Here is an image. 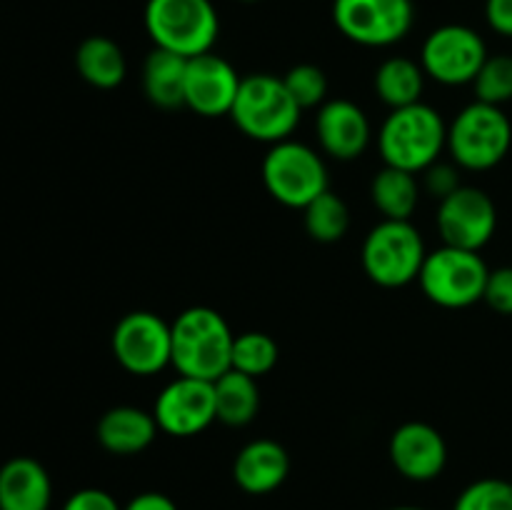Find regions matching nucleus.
<instances>
[{
	"instance_id": "1",
	"label": "nucleus",
	"mask_w": 512,
	"mask_h": 510,
	"mask_svg": "<svg viewBox=\"0 0 512 510\" xmlns=\"http://www.w3.org/2000/svg\"><path fill=\"white\" fill-rule=\"evenodd\" d=\"M173 330V368L178 375L198 380H215L230 370L233 358V330L218 310L195 305L183 310L170 323Z\"/></svg>"
},
{
	"instance_id": "2",
	"label": "nucleus",
	"mask_w": 512,
	"mask_h": 510,
	"mask_svg": "<svg viewBox=\"0 0 512 510\" xmlns=\"http://www.w3.org/2000/svg\"><path fill=\"white\" fill-rule=\"evenodd\" d=\"M378 148L385 165L418 175L438 163L443 148H448V125L423 100L395 108L380 128Z\"/></svg>"
},
{
	"instance_id": "3",
	"label": "nucleus",
	"mask_w": 512,
	"mask_h": 510,
	"mask_svg": "<svg viewBox=\"0 0 512 510\" xmlns=\"http://www.w3.org/2000/svg\"><path fill=\"white\" fill-rule=\"evenodd\" d=\"M300 113L303 110L288 93L283 78L253 73L240 80L230 118L243 135L273 145L293 135L300 123Z\"/></svg>"
},
{
	"instance_id": "4",
	"label": "nucleus",
	"mask_w": 512,
	"mask_h": 510,
	"mask_svg": "<svg viewBox=\"0 0 512 510\" xmlns=\"http://www.w3.org/2000/svg\"><path fill=\"white\" fill-rule=\"evenodd\" d=\"M145 30L155 48L183 58L210 53L218 40V10L210 0H148Z\"/></svg>"
},
{
	"instance_id": "5",
	"label": "nucleus",
	"mask_w": 512,
	"mask_h": 510,
	"mask_svg": "<svg viewBox=\"0 0 512 510\" xmlns=\"http://www.w3.org/2000/svg\"><path fill=\"white\" fill-rule=\"evenodd\" d=\"M512 145V125L503 108L488 103L465 105L448 125V150L463 170H490L503 163Z\"/></svg>"
},
{
	"instance_id": "6",
	"label": "nucleus",
	"mask_w": 512,
	"mask_h": 510,
	"mask_svg": "<svg viewBox=\"0 0 512 510\" xmlns=\"http://www.w3.org/2000/svg\"><path fill=\"white\" fill-rule=\"evenodd\" d=\"M490 268L475 250L443 245L425 255L418 283L425 298L440 308L460 310L483 300Z\"/></svg>"
},
{
	"instance_id": "7",
	"label": "nucleus",
	"mask_w": 512,
	"mask_h": 510,
	"mask_svg": "<svg viewBox=\"0 0 512 510\" xmlns=\"http://www.w3.org/2000/svg\"><path fill=\"white\" fill-rule=\"evenodd\" d=\"M423 235L410 220H383L363 243V270L380 288H403L418 280L425 263Z\"/></svg>"
},
{
	"instance_id": "8",
	"label": "nucleus",
	"mask_w": 512,
	"mask_h": 510,
	"mask_svg": "<svg viewBox=\"0 0 512 510\" xmlns=\"http://www.w3.org/2000/svg\"><path fill=\"white\" fill-rule=\"evenodd\" d=\"M265 190L285 208H300L313 203L328 188V168L310 145L295 140H280L270 145L263 158Z\"/></svg>"
},
{
	"instance_id": "9",
	"label": "nucleus",
	"mask_w": 512,
	"mask_h": 510,
	"mask_svg": "<svg viewBox=\"0 0 512 510\" xmlns=\"http://www.w3.org/2000/svg\"><path fill=\"white\" fill-rule=\"evenodd\" d=\"M333 20L340 33L365 48H388L410 33L413 0H335Z\"/></svg>"
},
{
	"instance_id": "10",
	"label": "nucleus",
	"mask_w": 512,
	"mask_h": 510,
	"mask_svg": "<svg viewBox=\"0 0 512 510\" xmlns=\"http://www.w3.org/2000/svg\"><path fill=\"white\" fill-rule=\"evenodd\" d=\"M110 348L123 370L155 375L173 363V330L160 315L133 310L115 323Z\"/></svg>"
},
{
	"instance_id": "11",
	"label": "nucleus",
	"mask_w": 512,
	"mask_h": 510,
	"mask_svg": "<svg viewBox=\"0 0 512 510\" xmlns=\"http://www.w3.org/2000/svg\"><path fill=\"white\" fill-rule=\"evenodd\" d=\"M485 60V40L468 25H440L425 38L420 50L425 75L443 85L473 83Z\"/></svg>"
},
{
	"instance_id": "12",
	"label": "nucleus",
	"mask_w": 512,
	"mask_h": 510,
	"mask_svg": "<svg viewBox=\"0 0 512 510\" xmlns=\"http://www.w3.org/2000/svg\"><path fill=\"white\" fill-rule=\"evenodd\" d=\"M435 223L443 245L480 253L498 228V208L485 190L460 185L453 195L438 203Z\"/></svg>"
},
{
	"instance_id": "13",
	"label": "nucleus",
	"mask_w": 512,
	"mask_h": 510,
	"mask_svg": "<svg viewBox=\"0 0 512 510\" xmlns=\"http://www.w3.org/2000/svg\"><path fill=\"white\" fill-rule=\"evenodd\" d=\"M153 415L160 433H168L173 438H193L203 433L213 420H218L215 385L210 380L178 375L173 383L160 390Z\"/></svg>"
},
{
	"instance_id": "14",
	"label": "nucleus",
	"mask_w": 512,
	"mask_h": 510,
	"mask_svg": "<svg viewBox=\"0 0 512 510\" xmlns=\"http://www.w3.org/2000/svg\"><path fill=\"white\" fill-rule=\"evenodd\" d=\"M240 75L225 58L215 55L213 50L203 55L188 58V73H185V108L203 118H220L230 115L235 95L240 90Z\"/></svg>"
},
{
	"instance_id": "15",
	"label": "nucleus",
	"mask_w": 512,
	"mask_h": 510,
	"mask_svg": "<svg viewBox=\"0 0 512 510\" xmlns=\"http://www.w3.org/2000/svg\"><path fill=\"white\" fill-rule=\"evenodd\" d=\"M388 453L393 468L415 483L438 478L448 463V445L440 430L420 420L403 423L390 435Z\"/></svg>"
},
{
	"instance_id": "16",
	"label": "nucleus",
	"mask_w": 512,
	"mask_h": 510,
	"mask_svg": "<svg viewBox=\"0 0 512 510\" xmlns=\"http://www.w3.org/2000/svg\"><path fill=\"white\" fill-rule=\"evenodd\" d=\"M318 143L330 158L355 160L370 143V120L358 103L345 98L325 100L315 118Z\"/></svg>"
},
{
	"instance_id": "17",
	"label": "nucleus",
	"mask_w": 512,
	"mask_h": 510,
	"mask_svg": "<svg viewBox=\"0 0 512 510\" xmlns=\"http://www.w3.org/2000/svg\"><path fill=\"white\" fill-rule=\"evenodd\" d=\"M290 473V455L278 440L258 438L243 445L235 455L233 478L250 495H268L285 483Z\"/></svg>"
},
{
	"instance_id": "18",
	"label": "nucleus",
	"mask_w": 512,
	"mask_h": 510,
	"mask_svg": "<svg viewBox=\"0 0 512 510\" xmlns=\"http://www.w3.org/2000/svg\"><path fill=\"white\" fill-rule=\"evenodd\" d=\"M53 483L38 460L20 455L0 468V510H50Z\"/></svg>"
},
{
	"instance_id": "19",
	"label": "nucleus",
	"mask_w": 512,
	"mask_h": 510,
	"mask_svg": "<svg viewBox=\"0 0 512 510\" xmlns=\"http://www.w3.org/2000/svg\"><path fill=\"white\" fill-rule=\"evenodd\" d=\"M158 430L153 413H145L133 405H118L100 415L95 438L103 450L113 455H138L153 445Z\"/></svg>"
},
{
	"instance_id": "20",
	"label": "nucleus",
	"mask_w": 512,
	"mask_h": 510,
	"mask_svg": "<svg viewBox=\"0 0 512 510\" xmlns=\"http://www.w3.org/2000/svg\"><path fill=\"white\" fill-rule=\"evenodd\" d=\"M185 73L188 58L153 48L143 63V90L155 108H185Z\"/></svg>"
},
{
	"instance_id": "21",
	"label": "nucleus",
	"mask_w": 512,
	"mask_h": 510,
	"mask_svg": "<svg viewBox=\"0 0 512 510\" xmlns=\"http://www.w3.org/2000/svg\"><path fill=\"white\" fill-rule=\"evenodd\" d=\"M75 68L88 85L100 90L118 88L128 73L123 48L105 35H90L75 50Z\"/></svg>"
},
{
	"instance_id": "22",
	"label": "nucleus",
	"mask_w": 512,
	"mask_h": 510,
	"mask_svg": "<svg viewBox=\"0 0 512 510\" xmlns=\"http://www.w3.org/2000/svg\"><path fill=\"white\" fill-rule=\"evenodd\" d=\"M215 413L220 423L230 428H243L253 423L260 410L258 378L230 368L215 380Z\"/></svg>"
},
{
	"instance_id": "23",
	"label": "nucleus",
	"mask_w": 512,
	"mask_h": 510,
	"mask_svg": "<svg viewBox=\"0 0 512 510\" xmlns=\"http://www.w3.org/2000/svg\"><path fill=\"white\" fill-rule=\"evenodd\" d=\"M370 195L375 208L383 213V220H410L420 203V183L415 173L385 165L380 173H375Z\"/></svg>"
},
{
	"instance_id": "24",
	"label": "nucleus",
	"mask_w": 512,
	"mask_h": 510,
	"mask_svg": "<svg viewBox=\"0 0 512 510\" xmlns=\"http://www.w3.org/2000/svg\"><path fill=\"white\" fill-rule=\"evenodd\" d=\"M425 88V70L415 60L395 55L383 60L375 70V93L390 108H405V105L420 103Z\"/></svg>"
},
{
	"instance_id": "25",
	"label": "nucleus",
	"mask_w": 512,
	"mask_h": 510,
	"mask_svg": "<svg viewBox=\"0 0 512 510\" xmlns=\"http://www.w3.org/2000/svg\"><path fill=\"white\" fill-rule=\"evenodd\" d=\"M305 230L318 243H338L350 228V210L345 200L333 190H325L323 195L303 208Z\"/></svg>"
},
{
	"instance_id": "26",
	"label": "nucleus",
	"mask_w": 512,
	"mask_h": 510,
	"mask_svg": "<svg viewBox=\"0 0 512 510\" xmlns=\"http://www.w3.org/2000/svg\"><path fill=\"white\" fill-rule=\"evenodd\" d=\"M278 358V343L268 333L250 330V333L235 335L230 368L240 370V373L250 375V378H260V375H268L278 365Z\"/></svg>"
},
{
	"instance_id": "27",
	"label": "nucleus",
	"mask_w": 512,
	"mask_h": 510,
	"mask_svg": "<svg viewBox=\"0 0 512 510\" xmlns=\"http://www.w3.org/2000/svg\"><path fill=\"white\" fill-rule=\"evenodd\" d=\"M475 100L503 108L512 100V55H488L473 80Z\"/></svg>"
},
{
	"instance_id": "28",
	"label": "nucleus",
	"mask_w": 512,
	"mask_h": 510,
	"mask_svg": "<svg viewBox=\"0 0 512 510\" xmlns=\"http://www.w3.org/2000/svg\"><path fill=\"white\" fill-rule=\"evenodd\" d=\"M285 88L293 95L295 103L300 105V110L318 108L328 100V78H325L323 70L318 65L300 63L285 73L283 78Z\"/></svg>"
},
{
	"instance_id": "29",
	"label": "nucleus",
	"mask_w": 512,
	"mask_h": 510,
	"mask_svg": "<svg viewBox=\"0 0 512 510\" xmlns=\"http://www.w3.org/2000/svg\"><path fill=\"white\" fill-rule=\"evenodd\" d=\"M453 510H512L510 480H475L458 495Z\"/></svg>"
},
{
	"instance_id": "30",
	"label": "nucleus",
	"mask_w": 512,
	"mask_h": 510,
	"mask_svg": "<svg viewBox=\"0 0 512 510\" xmlns=\"http://www.w3.org/2000/svg\"><path fill=\"white\" fill-rule=\"evenodd\" d=\"M483 300L495 313L512 315V265L490 270Z\"/></svg>"
},
{
	"instance_id": "31",
	"label": "nucleus",
	"mask_w": 512,
	"mask_h": 510,
	"mask_svg": "<svg viewBox=\"0 0 512 510\" xmlns=\"http://www.w3.org/2000/svg\"><path fill=\"white\" fill-rule=\"evenodd\" d=\"M425 180H423V188L425 193L433 195L435 200H445L448 195H453L455 190L460 188V173H458V165L453 163H433L428 170H423Z\"/></svg>"
},
{
	"instance_id": "32",
	"label": "nucleus",
	"mask_w": 512,
	"mask_h": 510,
	"mask_svg": "<svg viewBox=\"0 0 512 510\" xmlns=\"http://www.w3.org/2000/svg\"><path fill=\"white\" fill-rule=\"evenodd\" d=\"M63 510H123L118 500L100 488H83L75 490L68 500H65Z\"/></svg>"
},
{
	"instance_id": "33",
	"label": "nucleus",
	"mask_w": 512,
	"mask_h": 510,
	"mask_svg": "<svg viewBox=\"0 0 512 510\" xmlns=\"http://www.w3.org/2000/svg\"><path fill=\"white\" fill-rule=\"evenodd\" d=\"M485 18L495 33L512 38V0H485Z\"/></svg>"
},
{
	"instance_id": "34",
	"label": "nucleus",
	"mask_w": 512,
	"mask_h": 510,
	"mask_svg": "<svg viewBox=\"0 0 512 510\" xmlns=\"http://www.w3.org/2000/svg\"><path fill=\"white\" fill-rule=\"evenodd\" d=\"M123 510H178V505L163 493H155V490H148V493H140L125 505Z\"/></svg>"
},
{
	"instance_id": "35",
	"label": "nucleus",
	"mask_w": 512,
	"mask_h": 510,
	"mask_svg": "<svg viewBox=\"0 0 512 510\" xmlns=\"http://www.w3.org/2000/svg\"><path fill=\"white\" fill-rule=\"evenodd\" d=\"M390 510H425V508H418V505H398V508H390Z\"/></svg>"
},
{
	"instance_id": "36",
	"label": "nucleus",
	"mask_w": 512,
	"mask_h": 510,
	"mask_svg": "<svg viewBox=\"0 0 512 510\" xmlns=\"http://www.w3.org/2000/svg\"><path fill=\"white\" fill-rule=\"evenodd\" d=\"M245 3H255V0H245Z\"/></svg>"
},
{
	"instance_id": "37",
	"label": "nucleus",
	"mask_w": 512,
	"mask_h": 510,
	"mask_svg": "<svg viewBox=\"0 0 512 510\" xmlns=\"http://www.w3.org/2000/svg\"><path fill=\"white\" fill-rule=\"evenodd\" d=\"M510 488H512V480H510Z\"/></svg>"
}]
</instances>
